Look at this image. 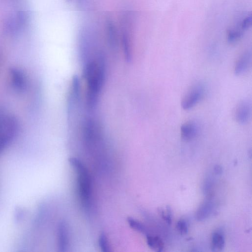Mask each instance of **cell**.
I'll list each match as a JSON object with an SVG mask.
<instances>
[{"label": "cell", "mask_w": 252, "mask_h": 252, "mask_svg": "<svg viewBox=\"0 0 252 252\" xmlns=\"http://www.w3.org/2000/svg\"><path fill=\"white\" fill-rule=\"evenodd\" d=\"M17 129V122L14 117L0 118V154L14 137Z\"/></svg>", "instance_id": "277c9868"}, {"label": "cell", "mask_w": 252, "mask_h": 252, "mask_svg": "<svg viewBox=\"0 0 252 252\" xmlns=\"http://www.w3.org/2000/svg\"><path fill=\"white\" fill-rule=\"evenodd\" d=\"M244 32L233 28L229 29L227 33V39L228 42L234 43L238 41L243 36Z\"/></svg>", "instance_id": "9a60e30c"}, {"label": "cell", "mask_w": 252, "mask_h": 252, "mask_svg": "<svg viewBox=\"0 0 252 252\" xmlns=\"http://www.w3.org/2000/svg\"><path fill=\"white\" fill-rule=\"evenodd\" d=\"M213 208L214 203L211 199L208 198L197 210L195 215L196 220L201 221L206 219L212 214Z\"/></svg>", "instance_id": "8fae6325"}, {"label": "cell", "mask_w": 252, "mask_h": 252, "mask_svg": "<svg viewBox=\"0 0 252 252\" xmlns=\"http://www.w3.org/2000/svg\"><path fill=\"white\" fill-rule=\"evenodd\" d=\"M180 130L182 138L185 141H190L196 136L199 127L195 122L189 121L182 125Z\"/></svg>", "instance_id": "30bf717a"}, {"label": "cell", "mask_w": 252, "mask_h": 252, "mask_svg": "<svg viewBox=\"0 0 252 252\" xmlns=\"http://www.w3.org/2000/svg\"><path fill=\"white\" fill-rule=\"evenodd\" d=\"M146 237L147 244L150 248L157 252L163 251L164 243L159 237L148 234Z\"/></svg>", "instance_id": "5bb4252c"}, {"label": "cell", "mask_w": 252, "mask_h": 252, "mask_svg": "<svg viewBox=\"0 0 252 252\" xmlns=\"http://www.w3.org/2000/svg\"><path fill=\"white\" fill-rule=\"evenodd\" d=\"M176 228L179 232L182 235H185L188 232V225L187 221L183 219L178 221Z\"/></svg>", "instance_id": "e0dca14e"}, {"label": "cell", "mask_w": 252, "mask_h": 252, "mask_svg": "<svg viewBox=\"0 0 252 252\" xmlns=\"http://www.w3.org/2000/svg\"><path fill=\"white\" fill-rule=\"evenodd\" d=\"M69 161L75 172L78 194L81 204L89 210L91 206L92 194L91 175L86 166L79 159L71 158Z\"/></svg>", "instance_id": "7a4b0ae2"}, {"label": "cell", "mask_w": 252, "mask_h": 252, "mask_svg": "<svg viewBox=\"0 0 252 252\" xmlns=\"http://www.w3.org/2000/svg\"><path fill=\"white\" fill-rule=\"evenodd\" d=\"M83 75L87 87L86 105L88 108L92 109L97 103L104 81L105 67L101 56L87 63Z\"/></svg>", "instance_id": "6da1fadb"}, {"label": "cell", "mask_w": 252, "mask_h": 252, "mask_svg": "<svg viewBox=\"0 0 252 252\" xmlns=\"http://www.w3.org/2000/svg\"><path fill=\"white\" fill-rule=\"evenodd\" d=\"M58 245L61 251H64L68 244V235L66 225L63 222L58 228Z\"/></svg>", "instance_id": "4fadbf2b"}, {"label": "cell", "mask_w": 252, "mask_h": 252, "mask_svg": "<svg viewBox=\"0 0 252 252\" xmlns=\"http://www.w3.org/2000/svg\"><path fill=\"white\" fill-rule=\"evenodd\" d=\"M252 114V105L249 100L241 101L234 111V118L239 124H246L250 120Z\"/></svg>", "instance_id": "8992f818"}, {"label": "cell", "mask_w": 252, "mask_h": 252, "mask_svg": "<svg viewBox=\"0 0 252 252\" xmlns=\"http://www.w3.org/2000/svg\"><path fill=\"white\" fill-rule=\"evenodd\" d=\"M128 221L129 223L130 226L133 229H135L146 235L148 234L147 228L140 222L132 219H129Z\"/></svg>", "instance_id": "2e32d148"}, {"label": "cell", "mask_w": 252, "mask_h": 252, "mask_svg": "<svg viewBox=\"0 0 252 252\" xmlns=\"http://www.w3.org/2000/svg\"><path fill=\"white\" fill-rule=\"evenodd\" d=\"M252 62V53L247 51L242 53L237 60L234 67V73L237 76H241L246 73Z\"/></svg>", "instance_id": "52a82bcc"}, {"label": "cell", "mask_w": 252, "mask_h": 252, "mask_svg": "<svg viewBox=\"0 0 252 252\" xmlns=\"http://www.w3.org/2000/svg\"><path fill=\"white\" fill-rule=\"evenodd\" d=\"M159 213L163 219L168 223L170 224L172 222L171 210L169 207L166 208L165 210L161 209L159 210Z\"/></svg>", "instance_id": "ac0fdd59"}, {"label": "cell", "mask_w": 252, "mask_h": 252, "mask_svg": "<svg viewBox=\"0 0 252 252\" xmlns=\"http://www.w3.org/2000/svg\"><path fill=\"white\" fill-rule=\"evenodd\" d=\"M106 31L108 43L113 50L117 49L119 44L118 34L115 23L108 18L106 22Z\"/></svg>", "instance_id": "ba28073f"}, {"label": "cell", "mask_w": 252, "mask_h": 252, "mask_svg": "<svg viewBox=\"0 0 252 252\" xmlns=\"http://www.w3.org/2000/svg\"><path fill=\"white\" fill-rule=\"evenodd\" d=\"M213 188V182L211 179H207L204 182L203 192L206 195L211 196Z\"/></svg>", "instance_id": "d6986e66"}, {"label": "cell", "mask_w": 252, "mask_h": 252, "mask_svg": "<svg viewBox=\"0 0 252 252\" xmlns=\"http://www.w3.org/2000/svg\"><path fill=\"white\" fill-rule=\"evenodd\" d=\"M204 94V87L201 83L192 85L182 98L181 106L185 110H189L197 104L202 98Z\"/></svg>", "instance_id": "5b68a950"}, {"label": "cell", "mask_w": 252, "mask_h": 252, "mask_svg": "<svg viewBox=\"0 0 252 252\" xmlns=\"http://www.w3.org/2000/svg\"><path fill=\"white\" fill-rule=\"evenodd\" d=\"M99 245L101 250L104 252L109 251V246L106 237L104 234H102L99 237Z\"/></svg>", "instance_id": "ffe728a7"}, {"label": "cell", "mask_w": 252, "mask_h": 252, "mask_svg": "<svg viewBox=\"0 0 252 252\" xmlns=\"http://www.w3.org/2000/svg\"><path fill=\"white\" fill-rule=\"evenodd\" d=\"M10 80L13 87L18 91L23 90L26 84V77L23 71L17 68L9 70Z\"/></svg>", "instance_id": "9c48e42d"}, {"label": "cell", "mask_w": 252, "mask_h": 252, "mask_svg": "<svg viewBox=\"0 0 252 252\" xmlns=\"http://www.w3.org/2000/svg\"><path fill=\"white\" fill-rule=\"evenodd\" d=\"M225 244L224 236L220 230H216L212 234L211 237V249L213 252L221 251Z\"/></svg>", "instance_id": "7c38bea8"}, {"label": "cell", "mask_w": 252, "mask_h": 252, "mask_svg": "<svg viewBox=\"0 0 252 252\" xmlns=\"http://www.w3.org/2000/svg\"><path fill=\"white\" fill-rule=\"evenodd\" d=\"M214 172L217 175H220L222 173L223 170L220 165L217 164L214 167Z\"/></svg>", "instance_id": "44dd1931"}, {"label": "cell", "mask_w": 252, "mask_h": 252, "mask_svg": "<svg viewBox=\"0 0 252 252\" xmlns=\"http://www.w3.org/2000/svg\"><path fill=\"white\" fill-rule=\"evenodd\" d=\"M15 214H16L15 217H16V219L18 220H19L23 217V212L22 210L18 209V210H17L16 211Z\"/></svg>", "instance_id": "7402d4cb"}, {"label": "cell", "mask_w": 252, "mask_h": 252, "mask_svg": "<svg viewBox=\"0 0 252 252\" xmlns=\"http://www.w3.org/2000/svg\"><path fill=\"white\" fill-rule=\"evenodd\" d=\"M132 17L130 13L125 12L121 19V42L123 51L126 61L131 59Z\"/></svg>", "instance_id": "3957f363"}]
</instances>
